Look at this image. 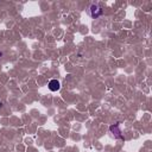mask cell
Here are the masks:
<instances>
[{"instance_id": "6da1fadb", "label": "cell", "mask_w": 152, "mask_h": 152, "mask_svg": "<svg viewBox=\"0 0 152 152\" xmlns=\"http://www.w3.org/2000/svg\"><path fill=\"white\" fill-rule=\"evenodd\" d=\"M87 13H88V15H89L90 18L97 19L99 17H101V15L103 14V10H102L97 4H91V5L88 7Z\"/></svg>"}, {"instance_id": "7a4b0ae2", "label": "cell", "mask_w": 152, "mask_h": 152, "mask_svg": "<svg viewBox=\"0 0 152 152\" xmlns=\"http://www.w3.org/2000/svg\"><path fill=\"white\" fill-rule=\"evenodd\" d=\"M109 131H110V133L113 134L114 138H116V139H124V135L121 134L119 124H114V125H112V126L109 127Z\"/></svg>"}, {"instance_id": "3957f363", "label": "cell", "mask_w": 152, "mask_h": 152, "mask_svg": "<svg viewBox=\"0 0 152 152\" xmlns=\"http://www.w3.org/2000/svg\"><path fill=\"white\" fill-rule=\"evenodd\" d=\"M48 86H49V89H50L51 91H57V90H59V88H61V83H59V81H57V80H51Z\"/></svg>"}, {"instance_id": "277c9868", "label": "cell", "mask_w": 152, "mask_h": 152, "mask_svg": "<svg viewBox=\"0 0 152 152\" xmlns=\"http://www.w3.org/2000/svg\"><path fill=\"white\" fill-rule=\"evenodd\" d=\"M1 56H2V53H1V52H0V57H1Z\"/></svg>"}]
</instances>
